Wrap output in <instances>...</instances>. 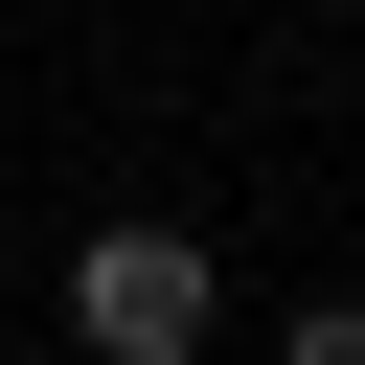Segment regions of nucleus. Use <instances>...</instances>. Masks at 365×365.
Listing matches in <instances>:
<instances>
[{
	"label": "nucleus",
	"instance_id": "obj_1",
	"mask_svg": "<svg viewBox=\"0 0 365 365\" xmlns=\"http://www.w3.org/2000/svg\"><path fill=\"white\" fill-rule=\"evenodd\" d=\"M205 319H228L205 228H91V251H68V342H91V365H205Z\"/></svg>",
	"mask_w": 365,
	"mask_h": 365
},
{
	"label": "nucleus",
	"instance_id": "obj_2",
	"mask_svg": "<svg viewBox=\"0 0 365 365\" xmlns=\"http://www.w3.org/2000/svg\"><path fill=\"white\" fill-rule=\"evenodd\" d=\"M274 365H365V297H319V319H297V342H274Z\"/></svg>",
	"mask_w": 365,
	"mask_h": 365
}]
</instances>
